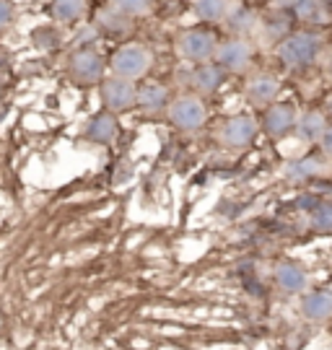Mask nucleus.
I'll return each instance as SVG.
<instances>
[{"mask_svg": "<svg viewBox=\"0 0 332 350\" xmlns=\"http://www.w3.org/2000/svg\"><path fill=\"white\" fill-rule=\"evenodd\" d=\"M322 47V39L311 31H294L281 42L278 55L288 68H304V65L314 63L317 52Z\"/></svg>", "mask_w": 332, "mask_h": 350, "instance_id": "1", "label": "nucleus"}, {"mask_svg": "<svg viewBox=\"0 0 332 350\" xmlns=\"http://www.w3.org/2000/svg\"><path fill=\"white\" fill-rule=\"evenodd\" d=\"M151 63H153V55L140 44H125L112 55L110 60L114 78H123V81H133V78L146 75Z\"/></svg>", "mask_w": 332, "mask_h": 350, "instance_id": "2", "label": "nucleus"}, {"mask_svg": "<svg viewBox=\"0 0 332 350\" xmlns=\"http://www.w3.org/2000/svg\"><path fill=\"white\" fill-rule=\"evenodd\" d=\"M216 34H210L205 29H190V31H182L177 37V50L185 60H192V63H205L216 55Z\"/></svg>", "mask_w": 332, "mask_h": 350, "instance_id": "3", "label": "nucleus"}, {"mask_svg": "<svg viewBox=\"0 0 332 350\" xmlns=\"http://www.w3.org/2000/svg\"><path fill=\"white\" fill-rule=\"evenodd\" d=\"M205 104L197 96H179L174 104H169V120L179 130H197L205 125Z\"/></svg>", "mask_w": 332, "mask_h": 350, "instance_id": "4", "label": "nucleus"}, {"mask_svg": "<svg viewBox=\"0 0 332 350\" xmlns=\"http://www.w3.org/2000/svg\"><path fill=\"white\" fill-rule=\"evenodd\" d=\"M216 60H218V68L221 70H229V73H242L249 68L252 63V47L242 42V39H229V42H223L216 47V55H213Z\"/></svg>", "mask_w": 332, "mask_h": 350, "instance_id": "5", "label": "nucleus"}, {"mask_svg": "<svg viewBox=\"0 0 332 350\" xmlns=\"http://www.w3.org/2000/svg\"><path fill=\"white\" fill-rule=\"evenodd\" d=\"M101 96L110 112H125L130 107H136V86L123 78H107L101 83Z\"/></svg>", "mask_w": 332, "mask_h": 350, "instance_id": "6", "label": "nucleus"}, {"mask_svg": "<svg viewBox=\"0 0 332 350\" xmlns=\"http://www.w3.org/2000/svg\"><path fill=\"white\" fill-rule=\"evenodd\" d=\"M255 135H257V122L249 114H236L221 127V140L231 148H244L255 140Z\"/></svg>", "mask_w": 332, "mask_h": 350, "instance_id": "7", "label": "nucleus"}, {"mask_svg": "<svg viewBox=\"0 0 332 350\" xmlns=\"http://www.w3.org/2000/svg\"><path fill=\"white\" fill-rule=\"evenodd\" d=\"M296 109L291 104H270L265 112V133L270 138H283L296 127Z\"/></svg>", "mask_w": 332, "mask_h": 350, "instance_id": "8", "label": "nucleus"}, {"mask_svg": "<svg viewBox=\"0 0 332 350\" xmlns=\"http://www.w3.org/2000/svg\"><path fill=\"white\" fill-rule=\"evenodd\" d=\"M71 68H73V75L84 83H97L104 75V60L101 55L94 50H81L73 55L71 60Z\"/></svg>", "mask_w": 332, "mask_h": 350, "instance_id": "9", "label": "nucleus"}, {"mask_svg": "<svg viewBox=\"0 0 332 350\" xmlns=\"http://www.w3.org/2000/svg\"><path fill=\"white\" fill-rule=\"evenodd\" d=\"M278 94H281V83L270 73H259L255 78H249V83H246V96H249V101H255L257 107L272 104V101L278 99Z\"/></svg>", "mask_w": 332, "mask_h": 350, "instance_id": "10", "label": "nucleus"}, {"mask_svg": "<svg viewBox=\"0 0 332 350\" xmlns=\"http://www.w3.org/2000/svg\"><path fill=\"white\" fill-rule=\"evenodd\" d=\"M275 283H278L281 291H285V293L294 296V293H301V291H307L309 288V275L301 265L281 262L278 267H275Z\"/></svg>", "mask_w": 332, "mask_h": 350, "instance_id": "11", "label": "nucleus"}, {"mask_svg": "<svg viewBox=\"0 0 332 350\" xmlns=\"http://www.w3.org/2000/svg\"><path fill=\"white\" fill-rule=\"evenodd\" d=\"M136 104L146 114H156L169 104V94L161 83L151 81V83H143L140 88H136Z\"/></svg>", "mask_w": 332, "mask_h": 350, "instance_id": "12", "label": "nucleus"}, {"mask_svg": "<svg viewBox=\"0 0 332 350\" xmlns=\"http://www.w3.org/2000/svg\"><path fill=\"white\" fill-rule=\"evenodd\" d=\"M301 314L309 322H327L332 314V296L327 291H311L301 301Z\"/></svg>", "mask_w": 332, "mask_h": 350, "instance_id": "13", "label": "nucleus"}, {"mask_svg": "<svg viewBox=\"0 0 332 350\" xmlns=\"http://www.w3.org/2000/svg\"><path fill=\"white\" fill-rule=\"evenodd\" d=\"M296 130H298V135L304 140L317 143V140H322V135L327 133V120H324L320 112H307L304 117L296 120Z\"/></svg>", "mask_w": 332, "mask_h": 350, "instance_id": "14", "label": "nucleus"}, {"mask_svg": "<svg viewBox=\"0 0 332 350\" xmlns=\"http://www.w3.org/2000/svg\"><path fill=\"white\" fill-rule=\"evenodd\" d=\"M231 0H195V13L203 21H226L231 16Z\"/></svg>", "mask_w": 332, "mask_h": 350, "instance_id": "15", "label": "nucleus"}, {"mask_svg": "<svg viewBox=\"0 0 332 350\" xmlns=\"http://www.w3.org/2000/svg\"><path fill=\"white\" fill-rule=\"evenodd\" d=\"M86 135L97 143H110L117 135V120L112 114H97L86 127Z\"/></svg>", "mask_w": 332, "mask_h": 350, "instance_id": "16", "label": "nucleus"}, {"mask_svg": "<svg viewBox=\"0 0 332 350\" xmlns=\"http://www.w3.org/2000/svg\"><path fill=\"white\" fill-rule=\"evenodd\" d=\"M221 68L218 65H200L195 70V75H192V83H195V88L200 91V94H213L216 88L221 86Z\"/></svg>", "mask_w": 332, "mask_h": 350, "instance_id": "17", "label": "nucleus"}, {"mask_svg": "<svg viewBox=\"0 0 332 350\" xmlns=\"http://www.w3.org/2000/svg\"><path fill=\"white\" fill-rule=\"evenodd\" d=\"M52 13H55L58 21H65V24L81 21V16L86 13V0H55Z\"/></svg>", "mask_w": 332, "mask_h": 350, "instance_id": "18", "label": "nucleus"}, {"mask_svg": "<svg viewBox=\"0 0 332 350\" xmlns=\"http://www.w3.org/2000/svg\"><path fill=\"white\" fill-rule=\"evenodd\" d=\"M291 11L298 16V21H322L324 18L322 0H296Z\"/></svg>", "mask_w": 332, "mask_h": 350, "instance_id": "19", "label": "nucleus"}, {"mask_svg": "<svg viewBox=\"0 0 332 350\" xmlns=\"http://www.w3.org/2000/svg\"><path fill=\"white\" fill-rule=\"evenodd\" d=\"M320 169H322L320 159L309 156V159H301V161L291 163V169H288V176H294V179H307V176L320 174Z\"/></svg>", "mask_w": 332, "mask_h": 350, "instance_id": "20", "label": "nucleus"}, {"mask_svg": "<svg viewBox=\"0 0 332 350\" xmlns=\"http://www.w3.org/2000/svg\"><path fill=\"white\" fill-rule=\"evenodd\" d=\"M311 228H317L322 234H327L332 228V208L327 202H317L311 208Z\"/></svg>", "mask_w": 332, "mask_h": 350, "instance_id": "21", "label": "nucleus"}, {"mask_svg": "<svg viewBox=\"0 0 332 350\" xmlns=\"http://www.w3.org/2000/svg\"><path fill=\"white\" fill-rule=\"evenodd\" d=\"M112 5L123 16H143L151 8V0H112Z\"/></svg>", "mask_w": 332, "mask_h": 350, "instance_id": "22", "label": "nucleus"}, {"mask_svg": "<svg viewBox=\"0 0 332 350\" xmlns=\"http://www.w3.org/2000/svg\"><path fill=\"white\" fill-rule=\"evenodd\" d=\"M13 21V5L11 0H0V29H5V26Z\"/></svg>", "mask_w": 332, "mask_h": 350, "instance_id": "23", "label": "nucleus"}, {"mask_svg": "<svg viewBox=\"0 0 332 350\" xmlns=\"http://www.w3.org/2000/svg\"><path fill=\"white\" fill-rule=\"evenodd\" d=\"M294 3L296 0H275V5H278V8H294Z\"/></svg>", "mask_w": 332, "mask_h": 350, "instance_id": "24", "label": "nucleus"}]
</instances>
